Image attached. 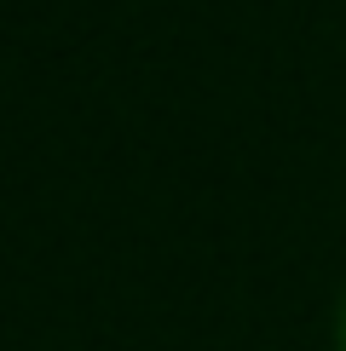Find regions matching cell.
I'll return each mask as SVG.
<instances>
[{"mask_svg":"<svg viewBox=\"0 0 346 351\" xmlns=\"http://www.w3.org/2000/svg\"><path fill=\"white\" fill-rule=\"evenodd\" d=\"M335 351H346V288H341V305H335Z\"/></svg>","mask_w":346,"mask_h":351,"instance_id":"1","label":"cell"}]
</instances>
